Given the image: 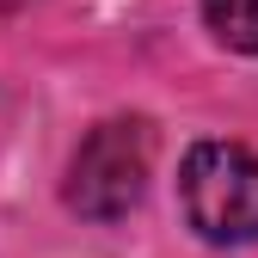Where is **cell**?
I'll return each instance as SVG.
<instances>
[{
    "label": "cell",
    "mask_w": 258,
    "mask_h": 258,
    "mask_svg": "<svg viewBox=\"0 0 258 258\" xmlns=\"http://www.w3.org/2000/svg\"><path fill=\"white\" fill-rule=\"evenodd\" d=\"M178 203L209 246L258 240V154L240 142H197L178 172Z\"/></svg>",
    "instance_id": "obj_2"
},
{
    "label": "cell",
    "mask_w": 258,
    "mask_h": 258,
    "mask_svg": "<svg viewBox=\"0 0 258 258\" xmlns=\"http://www.w3.org/2000/svg\"><path fill=\"white\" fill-rule=\"evenodd\" d=\"M203 19L228 49L258 55V0H203Z\"/></svg>",
    "instance_id": "obj_3"
},
{
    "label": "cell",
    "mask_w": 258,
    "mask_h": 258,
    "mask_svg": "<svg viewBox=\"0 0 258 258\" xmlns=\"http://www.w3.org/2000/svg\"><path fill=\"white\" fill-rule=\"evenodd\" d=\"M148 172H154V123L148 117H111L74 148L61 197L86 221H123L142 203Z\"/></svg>",
    "instance_id": "obj_1"
}]
</instances>
